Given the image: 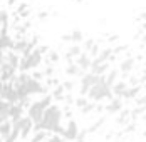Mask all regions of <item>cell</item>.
<instances>
[{"label": "cell", "instance_id": "obj_1", "mask_svg": "<svg viewBox=\"0 0 146 142\" xmlns=\"http://www.w3.org/2000/svg\"><path fill=\"white\" fill-rule=\"evenodd\" d=\"M62 117H64V110L62 107L59 105L57 102H52L44 112V117L40 122L34 124V132H39V130H47V132H56V129L59 126H62Z\"/></svg>", "mask_w": 146, "mask_h": 142}, {"label": "cell", "instance_id": "obj_2", "mask_svg": "<svg viewBox=\"0 0 146 142\" xmlns=\"http://www.w3.org/2000/svg\"><path fill=\"white\" fill-rule=\"evenodd\" d=\"M52 95L50 94H44L40 99L34 100L32 104L29 105V109H27V117H30L32 120H34V124H37V122H40L42 120V117H44V112L45 109L52 104Z\"/></svg>", "mask_w": 146, "mask_h": 142}, {"label": "cell", "instance_id": "obj_3", "mask_svg": "<svg viewBox=\"0 0 146 142\" xmlns=\"http://www.w3.org/2000/svg\"><path fill=\"white\" fill-rule=\"evenodd\" d=\"M101 79H102V75H96V74H92V72H86V74L81 77V80H79V95H86V97H88L89 89H91L92 85H96Z\"/></svg>", "mask_w": 146, "mask_h": 142}, {"label": "cell", "instance_id": "obj_4", "mask_svg": "<svg viewBox=\"0 0 146 142\" xmlns=\"http://www.w3.org/2000/svg\"><path fill=\"white\" fill-rule=\"evenodd\" d=\"M24 85H25L29 95H37V94H39V95H44V94H49V89H47L40 80H35V79H32V77H30Z\"/></svg>", "mask_w": 146, "mask_h": 142}, {"label": "cell", "instance_id": "obj_5", "mask_svg": "<svg viewBox=\"0 0 146 142\" xmlns=\"http://www.w3.org/2000/svg\"><path fill=\"white\" fill-rule=\"evenodd\" d=\"M136 59L134 57H124L121 62H119V72H121V79H128L129 75L133 74L134 67H136Z\"/></svg>", "mask_w": 146, "mask_h": 142}, {"label": "cell", "instance_id": "obj_6", "mask_svg": "<svg viewBox=\"0 0 146 142\" xmlns=\"http://www.w3.org/2000/svg\"><path fill=\"white\" fill-rule=\"evenodd\" d=\"M77 135H79V126H77V122L74 120V119H69L67 120V124H66V127H64V139L66 141H76L77 139Z\"/></svg>", "mask_w": 146, "mask_h": 142}, {"label": "cell", "instance_id": "obj_7", "mask_svg": "<svg viewBox=\"0 0 146 142\" xmlns=\"http://www.w3.org/2000/svg\"><path fill=\"white\" fill-rule=\"evenodd\" d=\"M126 107V104H124V100L123 99H117V97H114L113 100H109L108 102V105H106V114L108 115H116V114H119L123 109Z\"/></svg>", "mask_w": 146, "mask_h": 142}, {"label": "cell", "instance_id": "obj_8", "mask_svg": "<svg viewBox=\"0 0 146 142\" xmlns=\"http://www.w3.org/2000/svg\"><path fill=\"white\" fill-rule=\"evenodd\" d=\"M30 134H34V120L25 115L22 119V126H20V139L25 141Z\"/></svg>", "mask_w": 146, "mask_h": 142}, {"label": "cell", "instance_id": "obj_9", "mask_svg": "<svg viewBox=\"0 0 146 142\" xmlns=\"http://www.w3.org/2000/svg\"><path fill=\"white\" fill-rule=\"evenodd\" d=\"M64 74H66L67 77H71V79H77V77L81 79L86 72L82 70V69H81L76 62H72V64H67V65L64 67Z\"/></svg>", "mask_w": 146, "mask_h": 142}, {"label": "cell", "instance_id": "obj_10", "mask_svg": "<svg viewBox=\"0 0 146 142\" xmlns=\"http://www.w3.org/2000/svg\"><path fill=\"white\" fill-rule=\"evenodd\" d=\"M141 92H143V85H133V87H128V90H126V94H124V104L126 102H133V100H136L139 95H141Z\"/></svg>", "mask_w": 146, "mask_h": 142}, {"label": "cell", "instance_id": "obj_11", "mask_svg": "<svg viewBox=\"0 0 146 142\" xmlns=\"http://www.w3.org/2000/svg\"><path fill=\"white\" fill-rule=\"evenodd\" d=\"M76 64H77L84 72H89L91 65H92V57L89 55V52H84V50H82V54L76 59Z\"/></svg>", "mask_w": 146, "mask_h": 142}, {"label": "cell", "instance_id": "obj_12", "mask_svg": "<svg viewBox=\"0 0 146 142\" xmlns=\"http://www.w3.org/2000/svg\"><path fill=\"white\" fill-rule=\"evenodd\" d=\"M24 112H25V109H24L20 104H10V120H12V124L22 120Z\"/></svg>", "mask_w": 146, "mask_h": 142}, {"label": "cell", "instance_id": "obj_13", "mask_svg": "<svg viewBox=\"0 0 146 142\" xmlns=\"http://www.w3.org/2000/svg\"><path fill=\"white\" fill-rule=\"evenodd\" d=\"M128 82L124 80V79H119L116 84L113 85V94H114V97L117 99H123L124 97V94H126V90H128Z\"/></svg>", "mask_w": 146, "mask_h": 142}, {"label": "cell", "instance_id": "obj_14", "mask_svg": "<svg viewBox=\"0 0 146 142\" xmlns=\"http://www.w3.org/2000/svg\"><path fill=\"white\" fill-rule=\"evenodd\" d=\"M27 45H29V39H27L25 35L17 37V39H15V42H14V49H12V50H14L15 54H20V55H22V54H24V50L27 49Z\"/></svg>", "mask_w": 146, "mask_h": 142}, {"label": "cell", "instance_id": "obj_15", "mask_svg": "<svg viewBox=\"0 0 146 142\" xmlns=\"http://www.w3.org/2000/svg\"><path fill=\"white\" fill-rule=\"evenodd\" d=\"M129 114H131V109H126V107L117 114V119H116L117 127H126L129 124Z\"/></svg>", "mask_w": 146, "mask_h": 142}, {"label": "cell", "instance_id": "obj_16", "mask_svg": "<svg viewBox=\"0 0 146 142\" xmlns=\"http://www.w3.org/2000/svg\"><path fill=\"white\" fill-rule=\"evenodd\" d=\"M111 70V62H102V64H98V65H92L89 72L96 74V75H106L108 72Z\"/></svg>", "mask_w": 146, "mask_h": 142}, {"label": "cell", "instance_id": "obj_17", "mask_svg": "<svg viewBox=\"0 0 146 142\" xmlns=\"http://www.w3.org/2000/svg\"><path fill=\"white\" fill-rule=\"evenodd\" d=\"M119 75H121L119 69H116V67H111V70L104 75V77H106V84L109 85V87H113V85L119 80Z\"/></svg>", "mask_w": 146, "mask_h": 142}, {"label": "cell", "instance_id": "obj_18", "mask_svg": "<svg viewBox=\"0 0 146 142\" xmlns=\"http://www.w3.org/2000/svg\"><path fill=\"white\" fill-rule=\"evenodd\" d=\"M66 89H64V85L62 82L57 85V87H54L52 90H50V95H52V99L56 100V102H64V97H66Z\"/></svg>", "mask_w": 146, "mask_h": 142}, {"label": "cell", "instance_id": "obj_19", "mask_svg": "<svg viewBox=\"0 0 146 142\" xmlns=\"http://www.w3.org/2000/svg\"><path fill=\"white\" fill-rule=\"evenodd\" d=\"M12 127H14V124H12V120H10V119L0 124V137H2L3 141H5V139L10 135V132H12Z\"/></svg>", "mask_w": 146, "mask_h": 142}, {"label": "cell", "instance_id": "obj_20", "mask_svg": "<svg viewBox=\"0 0 146 142\" xmlns=\"http://www.w3.org/2000/svg\"><path fill=\"white\" fill-rule=\"evenodd\" d=\"M104 122H106V115H101V117H99L96 122H92V124L88 127V132H89V134H94V132H98V130H99V129L104 126Z\"/></svg>", "mask_w": 146, "mask_h": 142}, {"label": "cell", "instance_id": "obj_21", "mask_svg": "<svg viewBox=\"0 0 146 142\" xmlns=\"http://www.w3.org/2000/svg\"><path fill=\"white\" fill-rule=\"evenodd\" d=\"M71 39H72L71 43H82L86 37H84V32L81 28H74L72 32H71Z\"/></svg>", "mask_w": 146, "mask_h": 142}, {"label": "cell", "instance_id": "obj_22", "mask_svg": "<svg viewBox=\"0 0 146 142\" xmlns=\"http://www.w3.org/2000/svg\"><path fill=\"white\" fill-rule=\"evenodd\" d=\"M59 60H60V55H59L57 50H49L47 54H45V64H57Z\"/></svg>", "mask_w": 146, "mask_h": 142}, {"label": "cell", "instance_id": "obj_23", "mask_svg": "<svg viewBox=\"0 0 146 142\" xmlns=\"http://www.w3.org/2000/svg\"><path fill=\"white\" fill-rule=\"evenodd\" d=\"M88 104H89V99L86 95H79V97H76V100H74V107H76L77 110H81V109L86 107Z\"/></svg>", "mask_w": 146, "mask_h": 142}, {"label": "cell", "instance_id": "obj_24", "mask_svg": "<svg viewBox=\"0 0 146 142\" xmlns=\"http://www.w3.org/2000/svg\"><path fill=\"white\" fill-rule=\"evenodd\" d=\"M47 137H49V132H47V130H39V132H34L30 142H42V141H45Z\"/></svg>", "mask_w": 146, "mask_h": 142}, {"label": "cell", "instance_id": "obj_25", "mask_svg": "<svg viewBox=\"0 0 146 142\" xmlns=\"http://www.w3.org/2000/svg\"><path fill=\"white\" fill-rule=\"evenodd\" d=\"M94 45H96V40H94V39H84V42L81 43V47H82L84 52H89Z\"/></svg>", "mask_w": 146, "mask_h": 142}, {"label": "cell", "instance_id": "obj_26", "mask_svg": "<svg viewBox=\"0 0 146 142\" xmlns=\"http://www.w3.org/2000/svg\"><path fill=\"white\" fill-rule=\"evenodd\" d=\"M54 74H56V67H54V64H45V67H44V75H45V79H49V77H54Z\"/></svg>", "mask_w": 146, "mask_h": 142}, {"label": "cell", "instance_id": "obj_27", "mask_svg": "<svg viewBox=\"0 0 146 142\" xmlns=\"http://www.w3.org/2000/svg\"><path fill=\"white\" fill-rule=\"evenodd\" d=\"M94 110H96V102H91V100H89L88 105L81 109V114H82V115H88V114L94 112Z\"/></svg>", "mask_w": 146, "mask_h": 142}, {"label": "cell", "instance_id": "obj_28", "mask_svg": "<svg viewBox=\"0 0 146 142\" xmlns=\"http://www.w3.org/2000/svg\"><path fill=\"white\" fill-rule=\"evenodd\" d=\"M10 22V14L7 10H0V25H9Z\"/></svg>", "mask_w": 146, "mask_h": 142}, {"label": "cell", "instance_id": "obj_29", "mask_svg": "<svg viewBox=\"0 0 146 142\" xmlns=\"http://www.w3.org/2000/svg\"><path fill=\"white\" fill-rule=\"evenodd\" d=\"M62 85H64L66 92H74V89L77 87V82H76V80H64Z\"/></svg>", "mask_w": 146, "mask_h": 142}, {"label": "cell", "instance_id": "obj_30", "mask_svg": "<svg viewBox=\"0 0 146 142\" xmlns=\"http://www.w3.org/2000/svg\"><path fill=\"white\" fill-rule=\"evenodd\" d=\"M74 100H76L74 94H72V92H67V94H66V97H64V104H66L67 107H74Z\"/></svg>", "mask_w": 146, "mask_h": 142}, {"label": "cell", "instance_id": "obj_31", "mask_svg": "<svg viewBox=\"0 0 146 142\" xmlns=\"http://www.w3.org/2000/svg\"><path fill=\"white\" fill-rule=\"evenodd\" d=\"M129 50L128 45H117V47H113V54L114 55H119V54H126Z\"/></svg>", "mask_w": 146, "mask_h": 142}, {"label": "cell", "instance_id": "obj_32", "mask_svg": "<svg viewBox=\"0 0 146 142\" xmlns=\"http://www.w3.org/2000/svg\"><path fill=\"white\" fill-rule=\"evenodd\" d=\"M59 84H60V82H59L57 77H49V79H45V87H47V89H49V87L54 89V87H57Z\"/></svg>", "mask_w": 146, "mask_h": 142}, {"label": "cell", "instance_id": "obj_33", "mask_svg": "<svg viewBox=\"0 0 146 142\" xmlns=\"http://www.w3.org/2000/svg\"><path fill=\"white\" fill-rule=\"evenodd\" d=\"M30 75H32V79H35V80H40V82H42V80H45L44 70H37V69H35V70H32V74H30Z\"/></svg>", "mask_w": 146, "mask_h": 142}, {"label": "cell", "instance_id": "obj_34", "mask_svg": "<svg viewBox=\"0 0 146 142\" xmlns=\"http://www.w3.org/2000/svg\"><path fill=\"white\" fill-rule=\"evenodd\" d=\"M126 82H128V85H129V87L141 84V82H139V77H138V75H133V74L129 75V77H128V79H126Z\"/></svg>", "mask_w": 146, "mask_h": 142}, {"label": "cell", "instance_id": "obj_35", "mask_svg": "<svg viewBox=\"0 0 146 142\" xmlns=\"http://www.w3.org/2000/svg\"><path fill=\"white\" fill-rule=\"evenodd\" d=\"M88 129H82V130H79V135H77V139L74 142H86V139H88Z\"/></svg>", "mask_w": 146, "mask_h": 142}, {"label": "cell", "instance_id": "obj_36", "mask_svg": "<svg viewBox=\"0 0 146 142\" xmlns=\"http://www.w3.org/2000/svg\"><path fill=\"white\" fill-rule=\"evenodd\" d=\"M47 142H64V137L57 135V134H52L50 137H47Z\"/></svg>", "mask_w": 146, "mask_h": 142}, {"label": "cell", "instance_id": "obj_37", "mask_svg": "<svg viewBox=\"0 0 146 142\" xmlns=\"http://www.w3.org/2000/svg\"><path fill=\"white\" fill-rule=\"evenodd\" d=\"M134 130H136V122H129V124L124 127L123 132H124V134H129V132H134Z\"/></svg>", "mask_w": 146, "mask_h": 142}, {"label": "cell", "instance_id": "obj_38", "mask_svg": "<svg viewBox=\"0 0 146 142\" xmlns=\"http://www.w3.org/2000/svg\"><path fill=\"white\" fill-rule=\"evenodd\" d=\"M134 102H136V105H145V107H146V94H141V95L134 100Z\"/></svg>", "mask_w": 146, "mask_h": 142}, {"label": "cell", "instance_id": "obj_39", "mask_svg": "<svg viewBox=\"0 0 146 142\" xmlns=\"http://www.w3.org/2000/svg\"><path fill=\"white\" fill-rule=\"evenodd\" d=\"M116 42H119V35H117V34L108 35V43H116Z\"/></svg>", "mask_w": 146, "mask_h": 142}, {"label": "cell", "instance_id": "obj_40", "mask_svg": "<svg viewBox=\"0 0 146 142\" xmlns=\"http://www.w3.org/2000/svg\"><path fill=\"white\" fill-rule=\"evenodd\" d=\"M47 18H49V12H45V10H42V12L37 14V20H40V22H42V20H47Z\"/></svg>", "mask_w": 146, "mask_h": 142}, {"label": "cell", "instance_id": "obj_41", "mask_svg": "<svg viewBox=\"0 0 146 142\" xmlns=\"http://www.w3.org/2000/svg\"><path fill=\"white\" fill-rule=\"evenodd\" d=\"M60 40L66 43V42H72V39H71V34H62L60 35Z\"/></svg>", "mask_w": 146, "mask_h": 142}, {"label": "cell", "instance_id": "obj_42", "mask_svg": "<svg viewBox=\"0 0 146 142\" xmlns=\"http://www.w3.org/2000/svg\"><path fill=\"white\" fill-rule=\"evenodd\" d=\"M114 135H116V132H114V130H109V132H108V135H106V141H111Z\"/></svg>", "mask_w": 146, "mask_h": 142}, {"label": "cell", "instance_id": "obj_43", "mask_svg": "<svg viewBox=\"0 0 146 142\" xmlns=\"http://www.w3.org/2000/svg\"><path fill=\"white\" fill-rule=\"evenodd\" d=\"M138 20H139V22H143V20H146V12H141V14L138 15Z\"/></svg>", "mask_w": 146, "mask_h": 142}, {"label": "cell", "instance_id": "obj_44", "mask_svg": "<svg viewBox=\"0 0 146 142\" xmlns=\"http://www.w3.org/2000/svg\"><path fill=\"white\" fill-rule=\"evenodd\" d=\"M139 30H141L143 34L146 32V20H143V22H141V25H139Z\"/></svg>", "mask_w": 146, "mask_h": 142}, {"label": "cell", "instance_id": "obj_45", "mask_svg": "<svg viewBox=\"0 0 146 142\" xmlns=\"http://www.w3.org/2000/svg\"><path fill=\"white\" fill-rule=\"evenodd\" d=\"M141 45H143V47L146 45V32L143 34V35H141Z\"/></svg>", "mask_w": 146, "mask_h": 142}, {"label": "cell", "instance_id": "obj_46", "mask_svg": "<svg viewBox=\"0 0 146 142\" xmlns=\"http://www.w3.org/2000/svg\"><path fill=\"white\" fill-rule=\"evenodd\" d=\"M141 120H146V110H145V114L141 115Z\"/></svg>", "mask_w": 146, "mask_h": 142}, {"label": "cell", "instance_id": "obj_47", "mask_svg": "<svg viewBox=\"0 0 146 142\" xmlns=\"http://www.w3.org/2000/svg\"><path fill=\"white\" fill-rule=\"evenodd\" d=\"M143 137H145V139H146V129H145V130H143Z\"/></svg>", "mask_w": 146, "mask_h": 142}, {"label": "cell", "instance_id": "obj_48", "mask_svg": "<svg viewBox=\"0 0 146 142\" xmlns=\"http://www.w3.org/2000/svg\"><path fill=\"white\" fill-rule=\"evenodd\" d=\"M143 90H145V92H146V82H145V84H143Z\"/></svg>", "mask_w": 146, "mask_h": 142}, {"label": "cell", "instance_id": "obj_49", "mask_svg": "<svg viewBox=\"0 0 146 142\" xmlns=\"http://www.w3.org/2000/svg\"><path fill=\"white\" fill-rule=\"evenodd\" d=\"M76 2H84V0H76Z\"/></svg>", "mask_w": 146, "mask_h": 142}, {"label": "cell", "instance_id": "obj_50", "mask_svg": "<svg viewBox=\"0 0 146 142\" xmlns=\"http://www.w3.org/2000/svg\"><path fill=\"white\" fill-rule=\"evenodd\" d=\"M0 142H3V139H2V137H0Z\"/></svg>", "mask_w": 146, "mask_h": 142}, {"label": "cell", "instance_id": "obj_51", "mask_svg": "<svg viewBox=\"0 0 146 142\" xmlns=\"http://www.w3.org/2000/svg\"><path fill=\"white\" fill-rule=\"evenodd\" d=\"M0 28H2V25H0Z\"/></svg>", "mask_w": 146, "mask_h": 142}, {"label": "cell", "instance_id": "obj_52", "mask_svg": "<svg viewBox=\"0 0 146 142\" xmlns=\"http://www.w3.org/2000/svg\"><path fill=\"white\" fill-rule=\"evenodd\" d=\"M17 142H19V141H17Z\"/></svg>", "mask_w": 146, "mask_h": 142}]
</instances>
